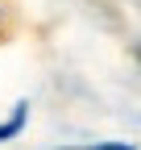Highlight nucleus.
Returning a JSON list of instances; mask_svg holds the SVG:
<instances>
[{"label":"nucleus","mask_w":141,"mask_h":150,"mask_svg":"<svg viewBox=\"0 0 141 150\" xmlns=\"http://www.w3.org/2000/svg\"><path fill=\"white\" fill-rule=\"evenodd\" d=\"M25 125H29V100H17L8 108V117L0 121V146H4V142H17V138L25 134Z\"/></svg>","instance_id":"1"},{"label":"nucleus","mask_w":141,"mask_h":150,"mask_svg":"<svg viewBox=\"0 0 141 150\" xmlns=\"http://www.w3.org/2000/svg\"><path fill=\"white\" fill-rule=\"evenodd\" d=\"M8 25H13V4H8V0H0V42L8 38Z\"/></svg>","instance_id":"2"},{"label":"nucleus","mask_w":141,"mask_h":150,"mask_svg":"<svg viewBox=\"0 0 141 150\" xmlns=\"http://www.w3.org/2000/svg\"><path fill=\"white\" fill-rule=\"evenodd\" d=\"M83 150H137L133 142H91V146H83Z\"/></svg>","instance_id":"3"}]
</instances>
